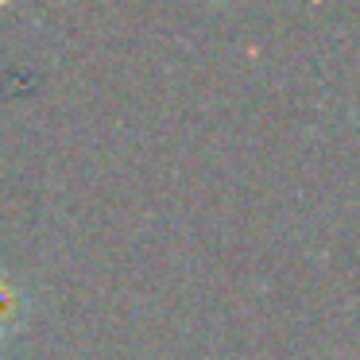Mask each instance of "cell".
Returning a JSON list of instances; mask_svg holds the SVG:
<instances>
[{
  "label": "cell",
  "instance_id": "obj_1",
  "mask_svg": "<svg viewBox=\"0 0 360 360\" xmlns=\"http://www.w3.org/2000/svg\"><path fill=\"white\" fill-rule=\"evenodd\" d=\"M24 318V290L8 279V275H0V337L12 333Z\"/></svg>",
  "mask_w": 360,
  "mask_h": 360
}]
</instances>
